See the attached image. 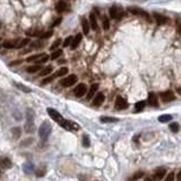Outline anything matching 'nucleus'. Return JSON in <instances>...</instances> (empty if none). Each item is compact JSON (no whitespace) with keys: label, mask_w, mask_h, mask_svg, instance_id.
Listing matches in <instances>:
<instances>
[{"label":"nucleus","mask_w":181,"mask_h":181,"mask_svg":"<svg viewBox=\"0 0 181 181\" xmlns=\"http://www.w3.org/2000/svg\"><path fill=\"white\" fill-rule=\"evenodd\" d=\"M60 20H62V19H57V20L55 22V24H53V26H57V25H58V24H59V23H60Z\"/></svg>","instance_id":"obj_45"},{"label":"nucleus","mask_w":181,"mask_h":181,"mask_svg":"<svg viewBox=\"0 0 181 181\" xmlns=\"http://www.w3.org/2000/svg\"><path fill=\"white\" fill-rule=\"evenodd\" d=\"M169 129H171L173 133H178V131H179V129H180V125H179V123L174 122V123H172V124L169 125Z\"/></svg>","instance_id":"obj_32"},{"label":"nucleus","mask_w":181,"mask_h":181,"mask_svg":"<svg viewBox=\"0 0 181 181\" xmlns=\"http://www.w3.org/2000/svg\"><path fill=\"white\" fill-rule=\"evenodd\" d=\"M0 166L4 168V169H8L12 167V162L8 157H5V156H1L0 157Z\"/></svg>","instance_id":"obj_14"},{"label":"nucleus","mask_w":181,"mask_h":181,"mask_svg":"<svg viewBox=\"0 0 181 181\" xmlns=\"http://www.w3.org/2000/svg\"><path fill=\"white\" fill-rule=\"evenodd\" d=\"M160 97H161V99L163 101V102H172V101H174L175 99V96H174V92L172 90H167V91H163V92H161L160 93Z\"/></svg>","instance_id":"obj_8"},{"label":"nucleus","mask_w":181,"mask_h":181,"mask_svg":"<svg viewBox=\"0 0 181 181\" xmlns=\"http://www.w3.org/2000/svg\"><path fill=\"white\" fill-rule=\"evenodd\" d=\"M165 174H166V168H157L156 171H155V174H154V178L156 179V180H161L163 177H165Z\"/></svg>","instance_id":"obj_16"},{"label":"nucleus","mask_w":181,"mask_h":181,"mask_svg":"<svg viewBox=\"0 0 181 181\" xmlns=\"http://www.w3.org/2000/svg\"><path fill=\"white\" fill-rule=\"evenodd\" d=\"M85 92H87V85H85L84 83H81V84H78V85L75 88V95H76L77 97L84 96Z\"/></svg>","instance_id":"obj_12"},{"label":"nucleus","mask_w":181,"mask_h":181,"mask_svg":"<svg viewBox=\"0 0 181 181\" xmlns=\"http://www.w3.org/2000/svg\"><path fill=\"white\" fill-rule=\"evenodd\" d=\"M53 78H55V77H53V75H52V76H49V77H46V78L43 81V83H42V84H47V83L52 82V81H53Z\"/></svg>","instance_id":"obj_38"},{"label":"nucleus","mask_w":181,"mask_h":181,"mask_svg":"<svg viewBox=\"0 0 181 181\" xmlns=\"http://www.w3.org/2000/svg\"><path fill=\"white\" fill-rule=\"evenodd\" d=\"M148 103L151 107H157L159 105V102H157V96L154 93V92H149L148 95Z\"/></svg>","instance_id":"obj_15"},{"label":"nucleus","mask_w":181,"mask_h":181,"mask_svg":"<svg viewBox=\"0 0 181 181\" xmlns=\"http://www.w3.org/2000/svg\"><path fill=\"white\" fill-rule=\"evenodd\" d=\"M39 70H42V65H40V64L31 65V66H29V68L26 69V71H27L29 73H36V72H38Z\"/></svg>","instance_id":"obj_22"},{"label":"nucleus","mask_w":181,"mask_h":181,"mask_svg":"<svg viewBox=\"0 0 181 181\" xmlns=\"http://www.w3.org/2000/svg\"><path fill=\"white\" fill-rule=\"evenodd\" d=\"M33 111L31 109H27L26 111V123H25V131L26 133H32L33 131Z\"/></svg>","instance_id":"obj_3"},{"label":"nucleus","mask_w":181,"mask_h":181,"mask_svg":"<svg viewBox=\"0 0 181 181\" xmlns=\"http://www.w3.org/2000/svg\"><path fill=\"white\" fill-rule=\"evenodd\" d=\"M145 107H146V102H145V101H140V102L135 103V109H134V111H135V113H140V111L143 110Z\"/></svg>","instance_id":"obj_24"},{"label":"nucleus","mask_w":181,"mask_h":181,"mask_svg":"<svg viewBox=\"0 0 181 181\" xmlns=\"http://www.w3.org/2000/svg\"><path fill=\"white\" fill-rule=\"evenodd\" d=\"M116 121H117V119H114V117H107V116L101 117V122H103V123H114Z\"/></svg>","instance_id":"obj_30"},{"label":"nucleus","mask_w":181,"mask_h":181,"mask_svg":"<svg viewBox=\"0 0 181 181\" xmlns=\"http://www.w3.org/2000/svg\"><path fill=\"white\" fill-rule=\"evenodd\" d=\"M92 98H93L92 104H93L95 107H99V105H102V103H103V102H104V99H105V97H104V95H103L102 92H96V93H95V96H93Z\"/></svg>","instance_id":"obj_10"},{"label":"nucleus","mask_w":181,"mask_h":181,"mask_svg":"<svg viewBox=\"0 0 181 181\" xmlns=\"http://www.w3.org/2000/svg\"><path fill=\"white\" fill-rule=\"evenodd\" d=\"M59 124L66 130H77L78 129V124L75 123V122H71V121H66V120H63L59 122Z\"/></svg>","instance_id":"obj_7"},{"label":"nucleus","mask_w":181,"mask_h":181,"mask_svg":"<svg viewBox=\"0 0 181 181\" xmlns=\"http://www.w3.org/2000/svg\"><path fill=\"white\" fill-rule=\"evenodd\" d=\"M43 38H49L50 36H52V31H49L47 33H45V34H40Z\"/></svg>","instance_id":"obj_43"},{"label":"nucleus","mask_w":181,"mask_h":181,"mask_svg":"<svg viewBox=\"0 0 181 181\" xmlns=\"http://www.w3.org/2000/svg\"><path fill=\"white\" fill-rule=\"evenodd\" d=\"M56 10L58 11V12H65V11H68L69 10V5L66 4V2H64V1H59L58 4H57V6H56Z\"/></svg>","instance_id":"obj_21"},{"label":"nucleus","mask_w":181,"mask_h":181,"mask_svg":"<svg viewBox=\"0 0 181 181\" xmlns=\"http://www.w3.org/2000/svg\"><path fill=\"white\" fill-rule=\"evenodd\" d=\"M60 43H62V39H57V40H56V42H55V43L51 45V47H50V49H51V51H53V50H57V47H58V46L60 45Z\"/></svg>","instance_id":"obj_37"},{"label":"nucleus","mask_w":181,"mask_h":181,"mask_svg":"<svg viewBox=\"0 0 181 181\" xmlns=\"http://www.w3.org/2000/svg\"><path fill=\"white\" fill-rule=\"evenodd\" d=\"M109 27H110V24H109V20H108V18H103V30L104 31H108L109 30Z\"/></svg>","instance_id":"obj_35"},{"label":"nucleus","mask_w":181,"mask_h":181,"mask_svg":"<svg viewBox=\"0 0 181 181\" xmlns=\"http://www.w3.org/2000/svg\"><path fill=\"white\" fill-rule=\"evenodd\" d=\"M12 134H13L14 139H19V136H20V134H22V129H20L19 127H16V128L12 129Z\"/></svg>","instance_id":"obj_31"},{"label":"nucleus","mask_w":181,"mask_h":181,"mask_svg":"<svg viewBox=\"0 0 181 181\" xmlns=\"http://www.w3.org/2000/svg\"><path fill=\"white\" fill-rule=\"evenodd\" d=\"M82 142H83V146H84V147H89V146H90V140H89L88 135H83Z\"/></svg>","instance_id":"obj_36"},{"label":"nucleus","mask_w":181,"mask_h":181,"mask_svg":"<svg viewBox=\"0 0 181 181\" xmlns=\"http://www.w3.org/2000/svg\"><path fill=\"white\" fill-rule=\"evenodd\" d=\"M97 90H98V84H97V83L92 84V85L90 87V89H89V92H88L87 98H88V99H91V98L95 96V93L97 92Z\"/></svg>","instance_id":"obj_17"},{"label":"nucleus","mask_w":181,"mask_h":181,"mask_svg":"<svg viewBox=\"0 0 181 181\" xmlns=\"http://www.w3.org/2000/svg\"><path fill=\"white\" fill-rule=\"evenodd\" d=\"M31 142H33V140L32 139H29V140H26V141H23L22 142V146H24V147H26L29 143H31Z\"/></svg>","instance_id":"obj_42"},{"label":"nucleus","mask_w":181,"mask_h":181,"mask_svg":"<svg viewBox=\"0 0 181 181\" xmlns=\"http://www.w3.org/2000/svg\"><path fill=\"white\" fill-rule=\"evenodd\" d=\"M174 180H175V178H174V172L169 173V174L167 175V178L165 179V181H174Z\"/></svg>","instance_id":"obj_39"},{"label":"nucleus","mask_w":181,"mask_h":181,"mask_svg":"<svg viewBox=\"0 0 181 181\" xmlns=\"http://www.w3.org/2000/svg\"><path fill=\"white\" fill-rule=\"evenodd\" d=\"M51 131H52V127H51L50 122L45 121V122L40 125V128H39V136H40L42 141H46V140L49 139Z\"/></svg>","instance_id":"obj_1"},{"label":"nucleus","mask_w":181,"mask_h":181,"mask_svg":"<svg viewBox=\"0 0 181 181\" xmlns=\"http://www.w3.org/2000/svg\"><path fill=\"white\" fill-rule=\"evenodd\" d=\"M66 73H68V68L64 66V68H60L57 72L53 73V77H55V78H56V77H63V76H65Z\"/></svg>","instance_id":"obj_25"},{"label":"nucleus","mask_w":181,"mask_h":181,"mask_svg":"<svg viewBox=\"0 0 181 181\" xmlns=\"http://www.w3.org/2000/svg\"><path fill=\"white\" fill-rule=\"evenodd\" d=\"M32 171H33V165H32V163L27 162V163L24 165V172H25L26 174H31Z\"/></svg>","instance_id":"obj_28"},{"label":"nucleus","mask_w":181,"mask_h":181,"mask_svg":"<svg viewBox=\"0 0 181 181\" xmlns=\"http://www.w3.org/2000/svg\"><path fill=\"white\" fill-rule=\"evenodd\" d=\"M89 19H90V27L93 31H97V29H98V25H97V19H96L95 13H91L90 17H89Z\"/></svg>","instance_id":"obj_19"},{"label":"nucleus","mask_w":181,"mask_h":181,"mask_svg":"<svg viewBox=\"0 0 181 181\" xmlns=\"http://www.w3.org/2000/svg\"><path fill=\"white\" fill-rule=\"evenodd\" d=\"M17 45V40H6L2 43V46L5 49H13Z\"/></svg>","instance_id":"obj_23"},{"label":"nucleus","mask_w":181,"mask_h":181,"mask_svg":"<svg viewBox=\"0 0 181 181\" xmlns=\"http://www.w3.org/2000/svg\"><path fill=\"white\" fill-rule=\"evenodd\" d=\"M47 114L50 115V117H51L52 120L56 121V122H58V123L63 120V116L60 115L57 110H55V109H52V108H47Z\"/></svg>","instance_id":"obj_11"},{"label":"nucleus","mask_w":181,"mask_h":181,"mask_svg":"<svg viewBox=\"0 0 181 181\" xmlns=\"http://www.w3.org/2000/svg\"><path fill=\"white\" fill-rule=\"evenodd\" d=\"M178 93H180V95H181V87H179V88H178Z\"/></svg>","instance_id":"obj_48"},{"label":"nucleus","mask_w":181,"mask_h":181,"mask_svg":"<svg viewBox=\"0 0 181 181\" xmlns=\"http://www.w3.org/2000/svg\"><path fill=\"white\" fill-rule=\"evenodd\" d=\"M128 11H129L130 13L135 14V16H140V17H142V18L147 19L148 22L151 20V19H149V16H148V13H147L146 11H143L142 8H140V7H128Z\"/></svg>","instance_id":"obj_5"},{"label":"nucleus","mask_w":181,"mask_h":181,"mask_svg":"<svg viewBox=\"0 0 181 181\" xmlns=\"http://www.w3.org/2000/svg\"><path fill=\"white\" fill-rule=\"evenodd\" d=\"M109 13H110V17H111L113 19H120V18H122V16H123V10L121 8L120 6L114 5V6L110 7Z\"/></svg>","instance_id":"obj_6"},{"label":"nucleus","mask_w":181,"mask_h":181,"mask_svg":"<svg viewBox=\"0 0 181 181\" xmlns=\"http://www.w3.org/2000/svg\"><path fill=\"white\" fill-rule=\"evenodd\" d=\"M49 56L46 53H39V55H33V56H30L26 62H30V63H37V64H43L45 62L49 60Z\"/></svg>","instance_id":"obj_2"},{"label":"nucleus","mask_w":181,"mask_h":181,"mask_svg":"<svg viewBox=\"0 0 181 181\" xmlns=\"http://www.w3.org/2000/svg\"><path fill=\"white\" fill-rule=\"evenodd\" d=\"M81 40H82V34H77L75 38H72V42H71V44H70L71 49H76V47L79 45Z\"/></svg>","instance_id":"obj_20"},{"label":"nucleus","mask_w":181,"mask_h":181,"mask_svg":"<svg viewBox=\"0 0 181 181\" xmlns=\"http://www.w3.org/2000/svg\"><path fill=\"white\" fill-rule=\"evenodd\" d=\"M29 43H30V40H29V39H22V40H17V45H16V49H20V47H24V46H26Z\"/></svg>","instance_id":"obj_26"},{"label":"nucleus","mask_w":181,"mask_h":181,"mask_svg":"<svg viewBox=\"0 0 181 181\" xmlns=\"http://www.w3.org/2000/svg\"><path fill=\"white\" fill-rule=\"evenodd\" d=\"M154 19H155V23L157 25H165L168 22V18L162 16V14H160V13H154Z\"/></svg>","instance_id":"obj_13"},{"label":"nucleus","mask_w":181,"mask_h":181,"mask_svg":"<svg viewBox=\"0 0 181 181\" xmlns=\"http://www.w3.org/2000/svg\"><path fill=\"white\" fill-rule=\"evenodd\" d=\"M172 120V116L171 115H161L160 117H159V121L161 122V123H166V122H168V121Z\"/></svg>","instance_id":"obj_33"},{"label":"nucleus","mask_w":181,"mask_h":181,"mask_svg":"<svg viewBox=\"0 0 181 181\" xmlns=\"http://www.w3.org/2000/svg\"><path fill=\"white\" fill-rule=\"evenodd\" d=\"M52 70H53V68L51 66V65H49V66H46L45 69H42V71H40V76H46V75H49V73H51L52 72Z\"/></svg>","instance_id":"obj_27"},{"label":"nucleus","mask_w":181,"mask_h":181,"mask_svg":"<svg viewBox=\"0 0 181 181\" xmlns=\"http://www.w3.org/2000/svg\"><path fill=\"white\" fill-rule=\"evenodd\" d=\"M82 29H83L84 34H89V32H90V23L85 18H82Z\"/></svg>","instance_id":"obj_18"},{"label":"nucleus","mask_w":181,"mask_h":181,"mask_svg":"<svg viewBox=\"0 0 181 181\" xmlns=\"http://www.w3.org/2000/svg\"><path fill=\"white\" fill-rule=\"evenodd\" d=\"M142 177H143V173H142V172H137V173H135V175L131 178V180H136V179L142 178Z\"/></svg>","instance_id":"obj_41"},{"label":"nucleus","mask_w":181,"mask_h":181,"mask_svg":"<svg viewBox=\"0 0 181 181\" xmlns=\"http://www.w3.org/2000/svg\"><path fill=\"white\" fill-rule=\"evenodd\" d=\"M115 108L119 110H123L125 108H128V102L125 98H123L122 96H117L116 101H115Z\"/></svg>","instance_id":"obj_9"},{"label":"nucleus","mask_w":181,"mask_h":181,"mask_svg":"<svg viewBox=\"0 0 181 181\" xmlns=\"http://www.w3.org/2000/svg\"><path fill=\"white\" fill-rule=\"evenodd\" d=\"M58 63H59V64H63V63H65V60H64V59H62V60H58Z\"/></svg>","instance_id":"obj_47"},{"label":"nucleus","mask_w":181,"mask_h":181,"mask_svg":"<svg viewBox=\"0 0 181 181\" xmlns=\"http://www.w3.org/2000/svg\"><path fill=\"white\" fill-rule=\"evenodd\" d=\"M14 84H16L17 88H19V90L24 91V92H31V89H29L26 85H23V84H20V83H14Z\"/></svg>","instance_id":"obj_34"},{"label":"nucleus","mask_w":181,"mask_h":181,"mask_svg":"<svg viewBox=\"0 0 181 181\" xmlns=\"http://www.w3.org/2000/svg\"><path fill=\"white\" fill-rule=\"evenodd\" d=\"M71 42H72V37L70 36V37H68V38L65 39V42H64V44H63V45H64V46H69V45L71 44Z\"/></svg>","instance_id":"obj_40"},{"label":"nucleus","mask_w":181,"mask_h":181,"mask_svg":"<svg viewBox=\"0 0 181 181\" xmlns=\"http://www.w3.org/2000/svg\"><path fill=\"white\" fill-rule=\"evenodd\" d=\"M146 181H153V180H151V179H149V178H147V179H146Z\"/></svg>","instance_id":"obj_49"},{"label":"nucleus","mask_w":181,"mask_h":181,"mask_svg":"<svg viewBox=\"0 0 181 181\" xmlns=\"http://www.w3.org/2000/svg\"><path fill=\"white\" fill-rule=\"evenodd\" d=\"M60 55H62V50H53V52L51 53V56H50V58L52 60H55V59H57V58H59L60 57Z\"/></svg>","instance_id":"obj_29"},{"label":"nucleus","mask_w":181,"mask_h":181,"mask_svg":"<svg viewBox=\"0 0 181 181\" xmlns=\"http://www.w3.org/2000/svg\"><path fill=\"white\" fill-rule=\"evenodd\" d=\"M177 25H178V30H179V32L181 33V20H178V24H177Z\"/></svg>","instance_id":"obj_44"},{"label":"nucleus","mask_w":181,"mask_h":181,"mask_svg":"<svg viewBox=\"0 0 181 181\" xmlns=\"http://www.w3.org/2000/svg\"><path fill=\"white\" fill-rule=\"evenodd\" d=\"M178 181H181V171H180V173L178 174Z\"/></svg>","instance_id":"obj_46"},{"label":"nucleus","mask_w":181,"mask_h":181,"mask_svg":"<svg viewBox=\"0 0 181 181\" xmlns=\"http://www.w3.org/2000/svg\"><path fill=\"white\" fill-rule=\"evenodd\" d=\"M76 82H77V76L76 75H70V76H66L65 78L60 79V85L64 87V88H69V87L73 85Z\"/></svg>","instance_id":"obj_4"}]
</instances>
